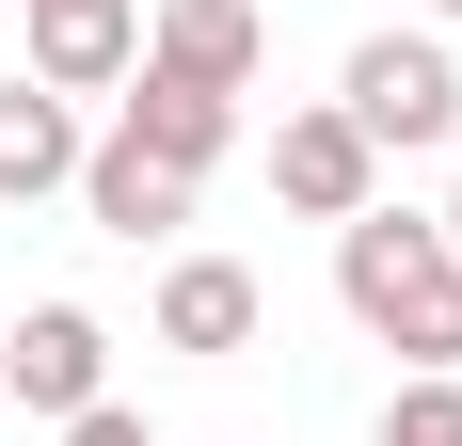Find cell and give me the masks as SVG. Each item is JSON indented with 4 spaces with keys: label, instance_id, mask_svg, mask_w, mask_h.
Returning <instances> with one entry per match:
<instances>
[{
    "label": "cell",
    "instance_id": "obj_1",
    "mask_svg": "<svg viewBox=\"0 0 462 446\" xmlns=\"http://www.w3.org/2000/svg\"><path fill=\"white\" fill-rule=\"evenodd\" d=\"M335 303L367 319L399 367H462V256H447V223L351 208V223H335Z\"/></svg>",
    "mask_w": 462,
    "mask_h": 446
},
{
    "label": "cell",
    "instance_id": "obj_2",
    "mask_svg": "<svg viewBox=\"0 0 462 446\" xmlns=\"http://www.w3.org/2000/svg\"><path fill=\"white\" fill-rule=\"evenodd\" d=\"M335 112L367 128V160H430V144H462V64H447V33H367L351 80H335Z\"/></svg>",
    "mask_w": 462,
    "mask_h": 446
},
{
    "label": "cell",
    "instance_id": "obj_3",
    "mask_svg": "<svg viewBox=\"0 0 462 446\" xmlns=\"http://www.w3.org/2000/svg\"><path fill=\"white\" fill-rule=\"evenodd\" d=\"M0 383H16V414H64L80 399H112V335H96V303H32L16 335H0Z\"/></svg>",
    "mask_w": 462,
    "mask_h": 446
},
{
    "label": "cell",
    "instance_id": "obj_4",
    "mask_svg": "<svg viewBox=\"0 0 462 446\" xmlns=\"http://www.w3.org/2000/svg\"><path fill=\"white\" fill-rule=\"evenodd\" d=\"M32 16V64L16 80H48V96H112L143 64V0H16Z\"/></svg>",
    "mask_w": 462,
    "mask_h": 446
},
{
    "label": "cell",
    "instance_id": "obj_5",
    "mask_svg": "<svg viewBox=\"0 0 462 446\" xmlns=\"http://www.w3.org/2000/svg\"><path fill=\"white\" fill-rule=\"evenodd\" d=\"M272 191L303 223H351V208H383V160H367L351 112H287V128H272Z\"/></svg>",
    "mask_w": 462,
    "mask_h": 446
},
{
    "label": "cell",
    "instance_id": "obj_6",
    "mask_svg": "<svg viewBox=\"0 0 462 446\" xmlns=\"http://www.w3.org/2000/svg\"><path fill=\"white\" fill-rule=\"evenodd\" d=\"M143 64H160V80H208V96H255L272 33H255V0H160V16H143Z\"/></svg>",
    "mask_w": 462,
    "mask_h": 446
},
{
    "label": "cell",
    "instance_id": "obj_7",
    "mask_svg": "<svg viewBox=\"0 0 462 446\" xmlns=\"http://www.w3.org/2000/svg\"><path fill=\"white\" fill-rule=\"evenodd\" d=\"M255 335H272V287H255L239 256H176V271H160V351H208V367H224V351H255Z\"/></svg>",
    "mask_w": 462,
    "mask_h": 446
},
{
    "label": "cell",
    "instance_id": "obj_8",
    "mask_svg": "<svg viewBox=\"0 0 462 446\" xmlns=\"http://www.w3.org/2000/svg\"><path fill=\"white\" fill-rule=\"evenodd\" d=\"M64 191L96 208V239H176V223H191V191H208V176H176V160H143V144L112 128V144H80V176H64Z\"/></svg>",
    "mask_w": 462,
    "mask_h": 446
},
{
    "label": "cell",
    "instance_id": "obj_9",
    "mask_svg": "<svg viewBox=\"0 0 462 446\" xmlns=\"http://www.w3.org/2000/svg\"><path fill=\"white\" fill-rule=\"evenodd\" d=\"M112 96H128L112 128H128L143 160H176V176H208V160H224V144H239V96H208V80H160V64H128V80H112Z\"/></svg>",
    "mask_w": 462,
    "mask_h": 446
},
{
    "label": "cell",
    "instance_id": "obj_10",
    "mask_svg": "<svg viewBox=\"0 0 462 446\" xmlns=\"http://www.w3.org/2000/svg\"><path fill=\"white\" fill-rule=\"evenodd\" d=\"M64 176H80V96H48V80L0 64V208H32V191H64Z\"/></svg>",
    "mask_w": 462,
    "mask_h": 446
},
{
    "label": "cell",
    "instance_id": "obj_11",
    "mask_svg": "<svg viewBox=\"0 0 462 446\" xmlns=\"http://www.w3.org/2000/svg\"><path fill=\"white\" fill-rule=\"evenodd\" d=\"M383 446H462V367H415L383 399Z\"/></svg>",
    "mask_w": 462,
    "mask_h": 446
},
{
    "label": "cell",
    "instance_id": "obj_12",
    "mask_svg": "<svg viewBox=\"0 0 462 446\" xmlns=\"http://www.w3.org/2000/svg\"><path fill=\"white\" fill-rule=\"evenodd\" d=\"M64 446H143V414H128V399H80V414H64Z\"/></svg>",
    "mask_w": 462,
    "mask_h": 446
},
{
    "label": "cell",
    "instance_id": "obj_13",
    "mask_svg": "<svg viewBox=\"0 0 462 446\" xmlns=\"http://www.w3.org/2000/svg\"><path fill=\"white\" fill-rule=\"evenodd\" d=\"M430 223H447V256H462V191H447V208H430Z\"/></svg>",
    "mask_w": 462,
    "mask_h": 446
},
{
    "label": "cell",
    "instance_id": "obj_14",
    "mask_svg": "<svg viewBox=\"0 0 462 446\" xmlns=\"http://www.w3.org/2000/svg\"><path fill=\"white\" fill-rule=\"evenodd\" d=\"M430 16H447V33H462V0H430Z\"/></svg>",
    "mask_w": 462,
    "mask_h": 446
}]
</instances>
